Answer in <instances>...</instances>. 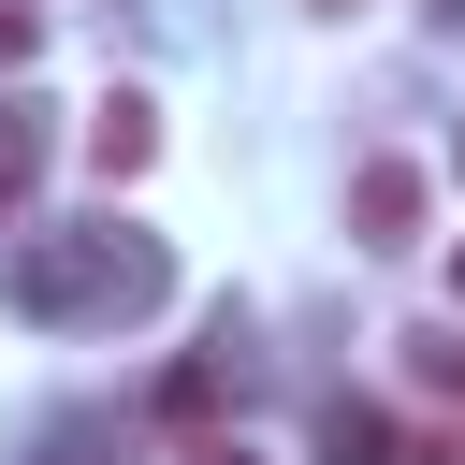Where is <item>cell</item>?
Wrapping results in <instances>:
<instances>
[{"label":"cell","mask_w":465,"mask_h":465,"mask_svg":"<svg viewBox=\"0 0 465 465\" xmlns=\"http://www.w3.org/2000/svg\"><path fill=\"white\" fill-rule=\"evenodd\" d=\"M349 247H421V160H363L349 174Z\"/></svg>","instance_id":"3957f363"},{"label":"cell","mask_w":465,"mask_h":465,"mask_svg":"<svg viewBox=\"0 0 465 465\" xmlns=\"http://www.w3.org/2000/svg\"><path fill=\"white\" fill-rule=\"evenodd\" d=\"M29 189H44V116H29L15 87H0V218H15Z\"/></svg>","instance_id":"8992f818"},{"label":"cell","mask_w":465,"mask_h":465,"mask_svg":"<svg viewBox=\"0 0 465 465\" xmlns=\"http://www.w3.org/2000/svg\"><path fill=\"white\" fill-rule=\"evenodd\" d=\"M160 291H174V262H160V232H131L116 203L15 232V320H44V334H116V320H145Z\"/></svg>","instance_id":"6da1fadb"},{"label":"cell","mask_w":465,"mask_h":465,"mask_svg":"<svg viewBox=\"0 0 465 465\" xmlns=\"http://www.w3.org/2000/svg\"><path fill=\"white\" fill-rule=\"evenodd\" d=\"M407 378L421 392H465V334H407Z\"/></svg>","instance_id":"52a82bcc"},{"label":"cell","mask_w":465,"mask_h":465,"mask_svg":"<svg viewBox=\"0 0 465 465\" xmlns=\"http://www.w3.org/2000/svg\"><path fill=\"white\" fill-rule=\"evenodd\" d=\"M145 160H160V102H145V87H102V102H87V174L131 189Z\"/></svg>","instance_id":"7a4b0ae2"},{"label":"cell","mask_w":465,"mask_h":465,"mask_svg":"<svg viewBox=\"0 0 465 465\" xmlns=\"http://www.w3.org/2000/svg\"><path fill=\"white\" fill-rule=\"evenodd\" d=\"M450 305H465V247H450Z\"/></svg>","instance_id":"30bf717a"},{"label":"cell","mask_w":465,"mask_h":465,"mask_svg":"<svg viewBox=\"0 0 465 465\" xmlns=\"http://www.w3.org/2000/svg\"><path fill=\"white\" fill-rule=\"evenodd\" d=\"M29 44H44V15H29V0H0V73H15Z\"/></svg>","instance_id":"ba28073f"},{"label":"cell","mask_w":465,"mask_h":465,"mask_svg":"<svg viewBox=\"0 0 465 465\" xmlns=\"http://www.w3.org/2000/svg\"><path fill=\"white\" fill-rule=\"evenodd\" d=\"M189 465H276V450H247V436H189Z\"/></svg>","instance_id":"9c48e42d"},{"label":"cell","mask_w":465,"mask_h":465,"mask_svg":"<svg viewBox=\"0 0 465 465\" xmlns=\"http://www.w3.org/2000/svg\"><path fill=\"white\" fill-rule=\"evenodd\" d=\"M320 15H349V0H320Z\"/></svg>","instance_id":"8fae6325"},{"label":"cell","mask_w":465,"mask_h":465,"mask_svg":"<svg viewBox=\"0 0 465 465\" xmlns=\"http://www.w3.org/2000/svg\"><path fill=\"white\" fill-rule=\"evenodd\" d=\"M218 349H232V334H218ZM218 349H189V363L160 378V421H189V436L218 421V392H232V363H218Z\"/></svg>","instance_id":"5b68a950"},{"label":"cell","mask_w":465,"mask_h":465,"mask_svg":"<svg viewBox=\"0 0 465 465\" xmlns=\"http://www.w3.org/2000/svg\"><path fill=\"white\" fill-rule=\"evenodd\" d=\"M320 450H334V465H436V436H407L392 407H334V421H320Z\"/></svg>","instance_id":"277c9868"}]
</instances>
